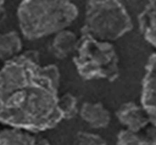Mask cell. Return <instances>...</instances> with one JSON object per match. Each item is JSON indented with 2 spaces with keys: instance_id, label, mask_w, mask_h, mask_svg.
Wrapping results in <instances>:
<instances>
[{
  "instance_id": "cell-6",
  "label": "cell",
  "mask_w": 156,
  "mask_h": 145,
  "mask_svg": "<svg viewBox=\"0 0 156 145\" xmlns=\"http://www.w3.org/2000/svg\"><path fill=\"white\" fill-rule=\"evenodd\" d=\"M115 115L119 123L132 132H140L150 123L149 116L143 105L134 101L123 103L117 109Z\"/></svg>"
},
{
  "instance_id": "cell-11",
  "label": "cell",
  "mask_w": 156,
  "mask_h": 145,
  "mask_svg": "<svg viewBox=\"0 0 156 145\" xmlns=\"http://www.w3.org/2000/svg\"><path fill=\"white\" fill-rule=\"evenodd\" d=\"M23 50V41L17 31L0 33V60L7 61Z\"/></svg>"
},
{
  "instance_id": "cell-13",
  "label": "cell",
  "mask_w": 156,
  "mask_h": 145,
  "mask_svg": "<svg viewBox=\"0 0 156 145\" xmlns=\"http://www.w3.org/2000/svg\"><path fill=\"white\" fill-rule=\"evenodd\" d=\"M117 143L118 144H145L144 135L140 132H132L124 129L117 134Z\"/></svg>"
},
{
  "instance_id": "cell-12",
  "label": "cell",
  "mask_w": 156,
  "mask_h": 145,
  "mask_svg": "<svg viewBox=\"0 0 156 145\" xmlns=\"http://www.w3.org/2000/svg\"><path fill=\"white\" fill-rule=\"evenodd\" d=\"M58 108L62 112L63 120L73 119L79 111L77 98L69 93L65 94L58 98Z\"/></svg>"
},
{
  "instance_id": "cell-10",
  "label": "cell",
  "mask_w": 156,
  "mask_h": 145,
  "mask_svg": "<svg viewBox=\"0 0 156 145\" xmlns=\"http://www.w3.org/2000/svg\"><path fill=\"white\" fill-rule=\"evenodd\" d=\"M140 33L156 48V0H147V4L139 16Z\"/></svg>"
},
{
  "instance_id": "cell-1",
  "label": "cell",
  "mask_w": 156,
  "mask_h": 145,
  "mask_svg": "<svg viewBox=\"0 0 156 145\" xmlns=\"http://www.w3.org/2000/svg\"><path fill=\"white\" fill-rule=\"evenodd\" d=\"M61 73L55 64L43 65L39 53L28 50L0 68V124L33 133L60 124Z\"/></svg>"
},
{
  "instance_id": "cell-9",
  "label": "cell",
  "mask_w": 156,
  "mask_h": 145,
  "mask_svg": "<svg viewBox=\"0 0 156 145\" xmlns=\"http://www.w3.org/2000/svg\"><path fill=\"white\" fill-rule=\"evenodd\" d=\"M0 144H49V141L37 133L9 127L0 129Z\"/></svg>"
},
{
  "instance_id": "cell-8",
  "label": "cell",
  "mask_w": 156,
  "mask_h": 145,
  "mask_svg": "<svg viewBox=\"0 0 156 145\" xmlns=\"http://www.w3.org/2000/svg\"><path fill=\"white\" fill-rule=\"evenodd\" d=\"M78 38L74 32L67 30L66 28L55 33L50 51L52 55L58 60H65L67 57L73 56L78 44Z\"/></svg>"
},
{
  "instance_id": "cell-16",
  "label": "cell",
  "mask_w": 156,
  "mask_h": 145,
  "mask_svg": "<svg viewBox=\"0 0 156 145\" xmlns=\"http://www.w3.org/2000/svg\"><path fill=\"white\" fill-rule=\"evenodd\" d=\"M4 11H5V0H0V20L3 17Z\"/></svg>"
},
{
  "instance_id": "cell-15",
  "label": "cell",
  "mask_w": 156,
  "mask_h": 145,
  "mask_svg": "<svg viewBox=\"0 0 156 145\" xmlns=\"http://www.w3.org/2000/svg\"><path fill=\"white\" fill-rule=\"evenodd\" d=\"M145 144H156V124L149 123L141 129Z\"/></svg>"
},
{
  "instance_id": "cell-14",
  "label": "cell",
  "mask_w": 156,
  "mask_h": 145,
  "mask_svg": "<svg viewBox=\"0 0 156 145\" xmlns=\"http://www.w3.org/2000/svg\"><path fill=\"white\" fill-rule=\"evenodd\" d=\"M74 142L76 144H106V140L101 135L88 133V132H78L75 135Z\"/></svg>"
},
{
  "instance_id": "cell-3",
  "label": "cell",
  "mask_w": 156,
  "mask_h": 145,
  "mask_svg": "<svg viewBox=\"0 0 156 145\" xmlns=\"http://www.w3.org/2000/svg\"><path fill=\"white\" fill-rule=\"evenodd\" d=\"M72 60L78 74L84 80L113 82L120 74L119 57L113 44L88 34L81 33Z\"/></svg>"
},
{
  "instance_id": "cell-4",
  "label": "cell",
  "mask_w": 156,
  "mask_h": 145,
  "mask_svg": "<svg viewBox=\"0 0 156 145\" xmlns=\"http://www.w3.org/2000/svg\"><path fill=\"white\" fill-rule=\"evenodd\" d=\"M132 29V18L122 0H87L82 34L113 42Z\"/></svg>"
},
{
  "instance_id": "cell-5",
  "label": "cell",
  "mask_w": 156,
  "mask_h": 145,
  "mask_svg": "<svg viewBox=\"0 0 156 145\" xmlns=\"http://www.w3.org/2000/svg\"><path fill=\"white\" fill-rule=\"evenodd\" d=\"M140 104L147 112L150 123L156 124V52L148 57L145 65V74L141 82Z\"/></svg>"
},
{
  "instance_id": "cell-2",
  "label": "cell",
  "mask_w": 156,
  "mask_h": 145,
  "mask_svg": "<svg viewBox=\"0 0 156 145\" xmlns=\"http://www.w3.org/2000/svg\"><path fill=\"white\" fill-rule=\"evenodd\" d=\"M78 14L71 0H23L17 17L23 36L36 40L67 28Z\"/></svg>"
},
{
  "instance_id": "cell-7",
  "label": "cell",
  "mask_w": 156,
  "mask_h": 145,
  "mask_svg": "<svg viewBox=\"0 0 156 145\" xmlns=\"http://www.w3.org/2000/svg\"><path fill=\"white\" fill-rule=\"evenodd\" d=\"M78 114L93 129H105L110 124L111 115L101 102H84Z\"/></svg>"
}]
</instances>
